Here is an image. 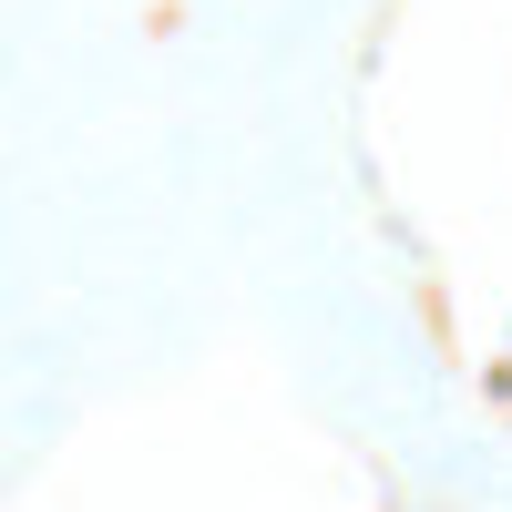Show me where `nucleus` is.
I'll use <instances>...</instances> for the list:
<instances>
[{
	"instance_id": "obj_1",
	"label": "nucleus",
	"mask_w": 512,
	"mask_h": 512,
	"mask_svg": "<svg viewBox=\"0 0 512 512\" xmlns=\"http://www.w3.org/2000/svg\"><path fill=\"white\" fill-rule=\"evenodd\" d=\"M492 390H502V400H512V359H502V369H492Z\"/></svg>"
}]
</instances>
